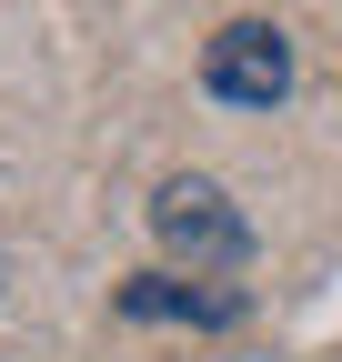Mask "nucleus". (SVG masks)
<instances>
[{
    "instance_id": "2",
    "label": "nucleus",
    "mask_w": 342,
    "mask_h": 362,
    "mask_svg": "<svg viewBox=\"0 0 342 362\" xmlns=\"http://www.w3.org/2000/svg\"><path fill=\"white\" fill-rule=\"evenodd\" d=\"M201 90L232 111H272L292 90V30L282 21H222L201 40Z\"/></svg>"
},
{
    "instance_id": "3",
    "label": "nucleus",
    "mask_w": 342,
    "mask_h": 362,
    "mask_svg": "<svg viewBox=\"0 0 342 362\" xmlns=\"http://www.w3.org/2000/svg\"><path fill=\"white\" fill-rule=\"evenodd\" d=\"M111 312L121 322H201V332H222V322H242V292H201L182 272H141V282L111 292Z\"/></svg>"
},
{
    "instance_id": "1",
    "label": "nucleus",
    "mask_w": 342,
    "mask_h": 362,
    "mask_svg": "<svg viewBox=\"0 0 342 362\" xmlns=\"http://www.w3.org/2000/svg\"><path fill=\"white\" fill-rule=\"evenodd\" d=\"M151 232H161L171 262H191V272H222V262L252 252V221L232 211L222 181H201V171H182V181H161V192H151Z\"/></svg>"
}]
</instances>
